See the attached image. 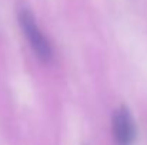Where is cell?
Segmentation results:
<instances>
[{
  "label": "cell",
  "instance_id": "1",
  "mask_svg": "<svg viewBox=\"0 0 147 145\" xmlns=\"http://www.w3.org/2000/svg\"><path fill=\"white\" fill-rule=\"evenodd\" d=\"M19 23H20V27L24 33V37L27 39L29 44L32 46L33 51L36 53L37 58L43 63L50 61L51 55H53L51 46H50L47 37L39 29L36 19L29 9H20L19 10Z\"/></svg>",
  "mask_w": 147,
  "mask_h": 145
},
{
  "label": "cell",
  "instance_id": "2",
  "mask_svg": "<svg viewBox=\"0 0 147 145\" xmlns=\"http://www.w3.org/2000/svg\"><path fill=\"white\" fill-rule=\"evenodd\" d=\"M113 134L119 145H131L136 138V124L127 107H120L113 114Z\"/></svg>",
  "mask_w": 147,
  "mask_h": 145
}]
</instances>
